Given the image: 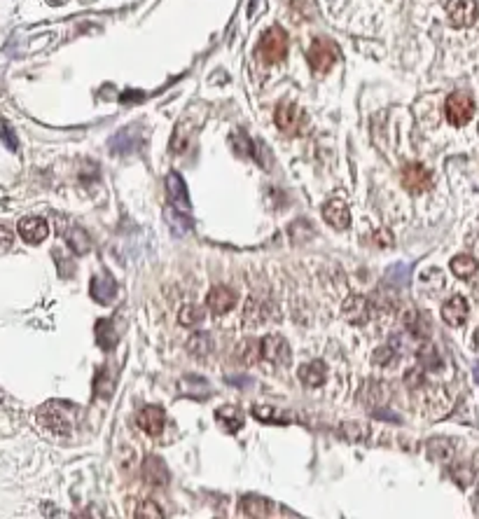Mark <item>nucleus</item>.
Returning a JSON list of instances; mask_svg holds the SVG:
<instances>
[{"mask_svg":"<svg viewBox=\"0 0 479 519\" xmlns=\"http://www.w3.org/2000/svg\"><path fill=\"white\" fill-rule=\"evenodd\" d=\"M211 349H213V342H211L208 332H195V335L188 339V351L192 356H197V358L208 356Z\"/></svg>","mask_w":479,"mask_h":519,"instance_id":"26","label":"nucleus"},{"mask_svg":"<svg viewBox=\"0 0 479 519\" xmlns=\"http://www.w3.org/2000/svg\"><path fill=\"white\" fill-rule=\"evenodd\" d=\"M112 389H115V382H112V377H108V368H103L98 372L96 382H94V391L98 398H110L112 396Z\"/></svg>","mask_w":479,"mask_h":519,"instance_id":"33","label":"nucleus"},{"mask_svg":"<svg viewBox=\"0 0 479 519\" xmlns=\"http://www.w3.org/2000/svg\"><path fill=\"white\" fill-rule=\"evenodd\" d=\"M442 318H444V323L451 325V328L463 325L465 318H468V302H465V297H461V295L451 297L449 302L442 307Z\"/></svg>","mask_w":479,"mask_h":519,"instance_id":"16","label":"nucleus"},{"mask_svg":"<svg viewBox=\"0 0 479 519\" xmlns=\"http://www.w3.org/2000/svg\"><path fill=\"white\" fill-rule=\"evenodd\" d=\"M204 318H206V311L204 307H199V304H185L181 309V314H178V321H181V325H185V328L204 323Z\"/></svg>","mask_w":479,"mask_h":519,"instance_id":"27","label":"nucleus"},{"mask_svg":"<svg viewBox=\"0 0 479 519\" xmlns=\"http://www.w3.org/2000/svg\"><path fill=\"white\" fill-rule=\"evenodd\" d=\"M475 505L479 508V487H477V491H475Z\"/></svg>","mask_w":479,"mask_h":519,"instance_id":"43","label":"nucleus"},{"mask_svg":"<svg viewBox=\"0 0 479 519\" xmlns=\"http://www.w3.org/2000/svg\"><path fill=\"white\" fill-rule=\"evenodd\" d=\"M166 195H169L171 206H178L181 211H190V197H188V185L181 178V173L171 171L166 176Z\"/></svg>","mask_w":479,"mask_h":519,"instance_id":"11","label":"nucleus"},{"mask_svg":"<svg viewBox=\"0 0 479 519\" xmlns=\"http://www.w3.org/2000/svg\"><path fill=\"white\" fill-rule=\"evenodd\" d=\"M17 232H19V236H22L26 243L36 246V243H43L45 239L50 236V225H47V220H43V218L31 216V218L19 220Z\"/></svg>","mask_w":479,"mask_h":519,"instance_id":"9","label":"nucleus"},{"mask_svg":"<svg viewBox=\"0 0 479 519\" xmlns=\"http://www.w3.org/2000/svg\"><path fill=\"white\" fill-rule=\"evenodd\" d=\"M238 510L245 517H269L271 515V503L267 498H259V496H243L238 501Z\"/></svg>","mask_w":479,"mask_h":519,"instance_id":"18","label":"nucleus"},{"mask_svg":"<svg viewBox=\"0 0 479 519\" xmlns=\"http://www.w3.org/2000/svg\"><path fill=\"white\" fill-rule=\"evenodd\" d=\"M472 342H475V349L479 351V328H477V332H475V339H472Z\"/></svg>","mask_w":479,"mask_h":519,"instance_id":"42","label":"nucleus"},{"mask_svg":"<svg viewBox=\"0 0 479 519\" xmlns=\"http://www.w3.org/2000/svg\"><path fill=\"white\" fill-rule=\"evenodd\" d=\"M342 311H344L346 321H351L356 325H365L372 316V304H370V299H365L363 295H351L344 302Z\"/></svg>","mask_w":479,"mask_h":519,"instance_id":"12","label":"nucleus"},{"mask_svg":"<svg viewBox=\"0 0 479 519\" xmlns=\"http://www.w3.org/2000/svg\"><path fill=\"white\" fill-rule=\"evenodd\" d=\"M297 375H299V379H302L304 386L316 389V386H321L325 379H328V368H325L323 361H311V363L299 365Z\"/></svg>","mask_w":479,"mask_h":519,"instance_id":"17","label":"nucleus"},{"mask_svg":"<svg viewBox=\"0 0 479 519\" xmlns=\"http://www.w3.org/2000/svg\"><path fill=\"white\" fill-rule=\"evenodd\" d=\"M63 234H66V241L70 243V248L75 250V253H79V255L89 250V246H91V243H89V236H86V232H84V230L70 227L68 232H63Z\"/></svg>","mask_w":479,"mask_h":519,"instance_id":"29","label":"nucleus"},{"mask_svg":"<svg viewBox=\"0 0 479 519\" xmlns=\"http://www.w3.org/2000/svg\"><path fill=\"white\" fill-rule=\"evenodd\" d=\"M449 267H451V271H454V276H458V278H470V276H475V271H477V260L472 257V255H456L454 260L449 262Z\"/></svg>","mask_w":479,"mask_h":519,"instance_id":"24","label":"nucleus"},{"mask_svg":"<svg viewBox=\"0 0 479 519\" xmlns=\"http://www.w3.org/2000/svg\"><path fill=\"white\" fill-rule=\"evenodd\" d=\"M274 119H276V126L283 131V134L292 136V134H297V131L302 129V124H304V112H302V108H299L297 103L285 101V103H281V105L276 108Z\"/></svg>","mask_w":479,"mask_h":519,"instance_id":"5","label":"nucleus"},{"mask_svg":"<svg viewBox=\"0 0 479 519\" xmlns=\"http://www.w3.org/2000/svg\"><path fill=\"white\" fill-rule=\"evenodd\" d=\"M164 216H166V223L171 225V230L176 232V234H185V232L192 230V220L188 218V213L178 211L176 206H169V209L164 211Z\"/></svg>","mask_w":479,"mask_h":519,"instance_id":"25","label":"nucleus"},{"mask_svg":"<svg viewBox=\"0 0 479 519\" xmlns=\"http://www.w3.org/2000/svg\"><path fill=\"white\" fill-rule=\"evenodd\" d=\"M402 185L404 190L414 192V195H421L432 185V178H430V171L425 169L423 164H407L402 169Z\"/></svg>","mask_w":479,"mask_h":519,"instance_id":"7","label":"nucleus"},{"mask_svg":"<svg viewBox=\"0 0 479 519\" xmlns=\"http://www.w3.org/2000/svg\"><path fill=\"white\" fill-rule=\"evenodd\" d=\"M215 419H218V423L229 433V435H234V433L243 426L241 409L234 407V405H225V407H220L215 412Z\"/></svg>","mask_w":479,"mask_h":519,"instance_id":"19","label":"nucleus"},{"mask_svg":"<svg viewBox=\"0 0 479 519\" xmlns=\"http://www.w3.org/2000/svg\"><path fill=\"white\" fill-rule=\"evenodd\" d=\"M409 274H411V269L407 267V264H393L386 276H388V281L393 285H404L409 281Z\"/></svg>","mask_w":479,"mask_h":519,"instance_id":"36","label":"nucleus"},{"mask_svg":"<svg viewBox=\"0 0 479 519\" xmlns=\"http://www.w3.org/2000/svg\"><path fill=\"white\" fill-rule=\"evenodd\" d=\"M307 59L311 63V68L318 73H328L337 61V47L330 43V40H314V45L307 52Z\"/></svg>","mask_w":479,"mask_h":519,"instance_id":"4","label":"nucleus"},{"mask_svg":"<svg viewBox=\"0 0 479 519\" xmlns=\"http://www.w3.org/2000/svg\"><path fill=\"white\" fill-rule=\"evenodd\" d=\"M444 110H447V119L454 126H463L468 124L472 115H475V101L463 94V91H456V94H451L447 98V105H444Z\"/></svg>","mask_w":479,"mask_h":519,"instance_id":"3","label":"nucleus"},{"mask_svg":"<svg viewBox=\"0 0 479 519\" xmlns=\"http://www.w3.org/2000/svg\"><path fill=\"white\" fill-rule=\"evenodd\" d=\"M257 54L264 63L283 61L285 54H288V36H285V31L278 29V26H271L262 36V40H259Z\"/></svg>","mask_w":479,"mask_h":519,"instance_id":"2","label":"nucleus"},{"mask_svg":"<svg viewBox=\"0 0 479 519\" xmlns=\"http://www.w3.org/2000/svg\"><path fill=\"white\" fill-rule=\"evenodd\" d=\"M96 339H98V346L105 349V351H110L112 346L117 344V335H115V330H112L110 321H98L96 323Z\"/></svg>","mask_w":479,"mask_h":519,"instance_id":"28","label":"nucleus"},{"mask_svg":"<svg viewBox=\"0 0 479 519\" xmlns=\"http://www.w3.org/2000/svg\"><path fill=\"white\" fill-rule=\"evenodd\" d=\"M206 304H208V309L215 316H222V314H227V311L234 309L236 292L227 288V285H215V288H211L208 297H206Z\"/></svg>","mask_w":479,"mask_h":519,"instance_id":"10","label":"nucleus"},{"mask_svg":"<svg viewBox=\"0 0 479 519\" xmlns=\"http://www.w3.org/2000/svg\"><path fill=\"white\" fill-rule=\"evenodd\" d=\"M231 145H234V150L238 152V155H252V148H255V145L248 141V136H245L243 131H241V134H238V131H236V134H231Z\"/></svg>","mask_w":479,"mask_h":519,"instance_id":"39","label":"nucleus"},{"mask_svg":"<svg viewBox=\"0 0 479 519\" xmlns=\"http://www.w3.org/2000/svg\"><path fill=\"white\" fill-rule=\"evenodd\" d=\"M418 361H421V368L425 370H440L442 368V358L437 356V349L432 344H425L421 351H418Z\"/></svg>","mask_w":479,"mask_h":519,"instance_id":"32","label":"nucleus"},{"mask_svg":"<svg viewBox=\"0 0 479 519\" xmlns=\"http://www.w3.org/2000/svg\"><path fill=\"white\" fill-rule=\"evenodd\" d=\"M423 372H425V368H414V370H409L407 375H404V384H407V389H411V391H418L421 386L425 384V379H423Z\"/></svg>","mask_w":479,"mask_h":519,"instance_id":"38","label":"nucleus"},{"mask_svg":"<svg viewBox=\"0 0 479 519\" xmlns=\"http://www.w3.org/2000/svg\"><path fill=\"white\" fill-rule=\"evenodd\" d=\"M477 3L475 0H449L447 3V17L451 26L456 29H465L477 22Z\"/></svg>","mask_w":479,"mask_h":519,"instance_id":"6","label":"nucleus"},{"mask_svg":"<svg viewBox=\"0 0 479 519\" xmlns=\"http://www.w3.org/2000/svg\"><path fill=\"white\" fill-rule=\"evenodd\" d=\"M136 421H138V426H141V430H145L148 435H162L166 416H164L162 407H157V405H148V407H143L141 412H138Z\"/></svg>","mask_w":479,"mask_h":519,"instance_id":"13","label":"nucleus"},{"mask_svg":"<svg viewBox=\"0 0 479 519\" xmlns=\"http://www.w3.org/2000/svg\"><path fill=\"white\" fill-rule=\"evenodd\" d=\"M374 239H377V241H381V246H390V243H393V236L386 234V232H379Z\"/></svg>","mask_w":479,"mask_h":519,"instance_id":"41","label":"nucleus"},{"mask_svg":"<svg viewBox=\"0 0 479 519\" xmlns=\"http://www.w3.org/2000/svg\"><path fill=\"white\" fill-rule=\"evenodd\" d=\"M451 477H454V482L458 487H468L472 482V477H475V472H472V465H465V463H458L451 468Z\"/></svg>","mask_w":479,"mask_h":519,"instance_id":"35","label":"nucleus"},{"mask_svg":"<svg viewBox=\"0 0 479 519\" xmlns=\"http://www.w3.org/2000/svg\"><path fill=\"white\" fill-rule=\"evenodd\" d=\"M75 407L68 403H59V400H52V403H45L43 407L36 412V419L40 423V428L47 430L50 435H70L73 430V423H75Z\"/></svg>","mask_w":479,"mask_h":519,"instance_id":"1","label":"nucleus"},{"mask_svg":"<svg viewBox=\"0 0 479 519\" xmlns=\"http://www.w3.org/2000/svg\"><path fill=\"white\" fill-rule=\"evenodd\" d=\"M181 391L188 398H195V400H204L206 396L211 393V386L199 377H185L181 382Z\"/></svg>","mask_w":479,"mask_h":519,"instance_id":"23","label":"nucleus"},{"mask_svg":"<svg viewBox=\"0 0 479 519\" xmlns=\"http://www.w3.org/2000/svg\"><path fill=\"white\" fill-rule=\"evenodd\" d=\"M404 328H407L411 335L418 339H428L430 335V318L423 314V311H409L404 316Z\"/></svg>","mask_w":479,"mask_h":519,"instance_id":"21","label":"nucleus"},{"mask_svg":"<svg viewBox=\"0 0 479 519\" xmlns=\"http://www.w3.org/2000/svg\"><path fill=\"white\" fill-rule=\"evenodd\" d=\"M323 218H325V223L332 225L335 230H346L351 225V211L342 199H330V202L323 206Z\"/></svg>","mask_w":479,"mask_h":519,"instance_id":"14","label":"nucleus"},{"mask_svg":"<svg viewBox=\"0 0 479 519\" xmlns=\"http://www.w3.org/2000/svg\"><path fill=\"white\" fill-rule=\"evenodd\" d=\"M143 480L152 484V487H164L169 482V470L166 463L159 456H148L143 461Z\"/></svg>","mask_w":479,"mask_h":519,"instance_id":"15","label":"nucleus"},{"mask_svg":"<svg viewBox=\"0 0 479 519\" xmlns=\"http://www.w3.org/2000/svg\"><path fill=\"white\" fill-rule=\"evenodd\" d=\"M428 454L435 461H447V458L454 454V447H451L449 440H442V437H435V440L428 442Z\"/></svg>","mask_w":479,"mask_h":519,"instance_id":"31","label":"nucleus"},{"mask_svg":"<svg viewBox=\"0 0 479 519\" xmlns=\"http://www.w3.org/2000/svg\"><path fill=\"white\" fill-rule=\"evenodd\" d=\"M395 361H397V351L390 344L379 346V349L374 351V363L381 365V368H388V365H393Z\"/></svg>","mask_w":479,"mask_h":519,"instance_id":"34","label":"nucleus"},{"mask_svg":"<svg viewBox=\"0 0 479 519\" xmlns=\"http://www.w3.org/2000/svg\"><path fill=\"white\" fill-rule=\"evenodd\" d=\"M0 136H3L5 145H8L12 152L19 148V143H17V138H15V131H12V126L5 122V119H0Z\"/></svg>","mask_w":479,"mask_h":519,"instance_id":"40","label":"nucleus"},{"mask_svg":"<svg viewBox=\"0 0 479 519\" xmlns=\"http://www.w3.org/2000/svg\"><path fill=\"white\" fill-rule=\"evenodd\" d=\"M134 129H124V131H119V134L112 138V143H110V148H112V152H117V155H126V152H131L136 148L134 145Z\"/></svg>","mask_w":479,"mask_h":519,"instance_id":"30","label":"nucleus"},{"mask_svg":"<svg viewBox=\"0 0 479 519\" xmlns=\"http://www.w3.org/2000/svg\"><path fill=\"white\" fill-rule=\"evenodd\" d=\"M91 297L96 299L98 304H108L112 297H115V281L110 276H94L91 278Z\"/></svg>","mask_w":479,"mask_h":519,"instance_id":"20","label":"nucleus"},{"mask_svg":"<svg viewBox=\"0 0 479 519\" xmlns=\"http://www.w3.org/2000/svg\"><path fill=\"white\" fill-rule=\"evenodd\" d=\"M259 351H262L264 361L276 363V365H290V346L283 337H278V335L264 337L262 344H259Z\"/></svg>","mask_w":479,"mask_h":519,"instance_id":"8","label":"nucleus"},{"mask_svg":"<svg viewBox=\"0 0 479 519\" xmlns=\"http://www.w3.org/2000/svg\"><path fill=\"white\" fill-rule=\"evenodd\" d=\"M136 517H138V519H162V517H164V512L159 510V505H157V503L143 501V503H138Z\"/></svg>","mask_w":479,"mask_h":519,"instance_id":"37","label":"nucleus"},{"mask_svg":"<svg viewBox=\"0 0 479 519\" xmlns=\"http://www.w3.org/2000/svg\"><path fill=\"white\" fill-rule=\"evenodd\" d=\"M252 416L257 419V421H264V423H290L292 421V414L288 412H281V409H274V407H267V405H255L252 407Z\"/></svg>","mask_w":479,"mask_h":519,"instance_id":"22","label":"nucleus"},{"mask_svg":"<svg viewBox=\"0 0 479 519\" xmlns=\"http://www.w3.org/2000/svg\"><path fill=\"white\" fill-rule=\"evenodd\" d=\"M475 379H477V384H479V365L475 368Z\"/></svg>","mask_w":479,"mask_h":519,"instance_id":"44","label":"nucleus"}]
</instances>
